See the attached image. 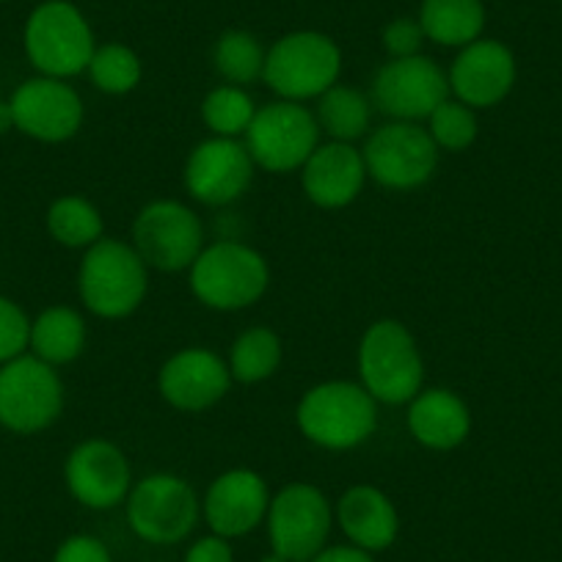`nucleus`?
I'll list each match as a JSON object with an SVG mask.
<instances>
[{
    "mask_svg": "<svg viewBox=\"0 0 562 562\" xmlns=\"http://www.w3.org/2000/svg\"><path fill=\"white\" fill-rule=\"evenodd\" d=\"M202 518V499L186 477L155 472L133 483L127 524L149 546H177L193 535Z\"/></svg>",
    "mask_w": 562,
    "mask_h": 562,
    "instance_id": "nucleus-7",
    "label": "nucleus"
},
{
    "mask_svg": "<svg viewBox=\"0 0 562 562\" xmlns=\"http://www.w3.org/2000/svg\"><path fill=\"white\" fill-rule=\"evenodd\" d=\"M47 232L64 248H91L105 237V221L94 202L78 193L58 196L47 207Z\"/></svg>",
    "mask_w": 562,
    "mask_h": 562,
    "instance_id": "nucleus-27",
    "label": "nucleus"
},
{
    "mask_svg": "<svg viewBox=\"0 0 562 562\" xmlns=\"http://www.w3.org/2000/svg\"><path fill=\"white\" fill-rule=\"evenodd\" d=\"M265 527L270 551L288 562H310L331 538V499L312 483H288L270 496Z\"/></svg>",
    "mask_w": 562,
    "mask_h": 562,
    "instance_id": "nucleus-11",
    "label": "nucleus"
},
{
    "mask_svg": "<svg viewBox=\"0 0 562 562\" xmlns=\"http://www.w3.org/2000/svg\"><path fill=\"white\" fill-rule=\"evenodd\" d=\"M281 359H284V345L281 337L268 326H251L243 334H237L229 348L232 381L237 383H265L279 372Z\"/></svg>",
    "mask_w": 562,
    "mask_h": 562,
    "instance_id": "nucleus-26",
    "label": "nucleus"
},
{
    "mask_svg": "<svg viewBox=\"0 0 562 562\" xmlns=\"http://www.w3.org/2000/svg\"><path fill=\"white\" fill-rule=\"evenodd\" d=\"M342 50L321 31H293L268 47L262 80L279 100L310 102L339 83Z\"/></svg>",
    "mask_w": 562,
    "mask_h": 562,
    "instance_id": "nucleus-5",
    "label": "nucleus"
},
{
    "mask_svg": "<svg viewBox=\"0 0 562 562\" xmlns=\"http://www.w3.org/2000/svg\"><path fill=\"white\" fill-rule=\"evenodd\" d=\"M419 25L425 40L441 47H467L485 31L483 0H422Z\"/></svg>",
    "mask_w": 562,
    "mask_h": 562,
    "instance_id": "nucleus-24",
    "label": "nucleus"
},
{
    "mask_svg": "<svg viewBox=\"0 0 562 562\" xmlns=\"http://www.w3.org/2000/svg\"><path fill=\"white\" fill-rule=\"evenodd\" d=\"M25 56L45 78L69 80L89 69L97 50L89 20L69 0H45L25 20Z\"/></svg>",
    "mask_w": 562,
    "mask_h": 562,
    "instance_id": "nucleus-6",
    "label": "nucleus"
},
{
    "mask_svg": "<svg viewBox=\"0 0 562 562\" xmlns=\"http://www.w3.org/2000/svg\"><path fill=\"white\" fill-rule=\"evenodd\" d=\"M257 164L248 155L243 138H210L199 140L191 149L182 169V186L188 196L207 207H226L246 196L254 182Z\"/></svg>",
    "mask_w": 562,
    "mask_h": 562,
    "instance_id": "nucleus-14",
    "label": "nucleus"
},
{
    "mask_svg": "<svg viewBox=\"0 0 562 562\" xmlns=\"http://www.w3.org/2000/svg\"><path fill=\"white\" fill-rule=\"evenodd\" d=\"M0 3H3V0H0Z\"/></svg>",
    "mask_w": 562,
    "mask_h": 562,
    "instance_id": "nucleus-39",
    "label": "nucleus"
},
{
    "mask_svg": "<svg viewBox=\"0 0 562 562\" xmlns=\"http://www.w3.org/2000/svg\"><path fill=\"white\" fill-rule=\"evenodd\" d=\"M89 328L83 315L72 306H47L40 312L36 321H31L29 350L50 367L72 364L83 356Z\"/></svg>",
    "mask_w": 562,
    "mask_h": 562,
    "instance_id": "nucleus-23",
    "label": "nucleus"
},
{
    "mask_svg": "<svg viewBox=\"0 0 562 562\" xmlns=\"http://www.w3.org/2000/svg\"><path fill=\"white\" fill-rule=\"evenodd\" d=\"M259 562H288V560H284V557L276 554V551H268V554H265Z\"/></svg>",
    "mask_w": 562,
    "mask_h": 562,
    "instance_id": "nucleus-38",
    "label": "nucleus"
},
{
    "mask_svg": "<svg viewBox=\"0 0 562 562\" xmlns=\"http://www.w3.org/2000/svg\"><path fill=\"white\" fill-rule=\"evenodd\" d=\"M270 488L254 469H229L207 485L202 496V518L210 532L226 540L246 538L265 524Z\"/></svg>",
    "mask_w": 562,
    "mask_h": 562,
    "instance_id": "nucleus-18",
    "label": "nucleus"
},
{
    "mask_svg": "<svg viewBox=\"0 0 562 562\" xmlns=\"http://www.w3.org/2000/svg\"><path fill=\"white\" fill-rule=\"evenodd\" d=\"M425 31H422L419 20L414 18H397L392 23L383 25L381 45L389 58H408L419 56L422 45H425Z\"/></svg>",
    "mask_w": 562,
    "mask_h": 562,
    "instance_id": "nucleus-33",
    "label": "nucleus"
},
{
    "mask_svg": "<svg viewBox=\"0 0 562 562\" xmlns=\"http://www.w3.org/2000/svg\"><path fill=\"white\" fill-rule=\"evenodd\" d=\"M64 411V383L56 367L34 353L0 364V428L34 436L56 425Z\"/></svg>",
    "mask_w": 562,
    "mask_h": 562,
    "instance_id": "nucleus-9",
    "label": "nucleus"
},
{
    "mask_svg": "<svg viewBox=\"0 0 562 562\" xmlns=\"http://www.w3.org/2000/svg\"><path fill=\"white\" fill-rule=\"evenodd\" d=\"M53 562H113L111 549L94 535H69L53 554Z\"/></svg>",
    "mask_w": 562,
    "mask_h": 562,
    "instance_id": "nucleus-34",
    "label": "nucleus"
},
{
    "mask_svg": "<svg viewBox=\"0 0 562 562\" xmlns=\"http://www.w3.org/2000/svg\"><path fill=\"white\" fill-rule=\"evenodd\" d=\"M310 562H375V554H370V551L359 549L353 543H339L317 551Z\"/></svg>",
    "mask_w": 562,
    "mask_h": 562,
    "instance_id": "nucleus-36",
    "label": "nucleus"
},
{
    "mask_svg": "<svg viewBox=\"0 0 562 562\" xmlns=\"http://www.w3.org/2000/svg\"><path fill=\"white\" fill-rule=\"evenodd\" d=\"M516 78L518 67L510 47L496 40H483V36L461 47L447 72L450 94L474 111H485L507 100Z\"/></svg>",
    "mask_w": 562,
    "mask_h": 562,
    "instance_id": "nucleus-19",
    "label": "nucleus"
},
{
    "mask_svg": "<svg viewBox=\"0 0 562 562\" xmlns=\"http://www.w3.org/2000/svg\"><path fill=\"white\" fill-rule=\"evenodd\" d=\"M405 422L416 445L434 452L458 450L472 434V411L467 400L447 386L422 389L408 403Z\"/></svg>",
    "mask_w": 562,
    "mask_h": 562,
    "instance_id": "nucleus-22",
    "label": "nucleus"
},
{
    "mask_svg": "<svg viewBox=\"0 0 562 562\" xmlns=\"http://www.w3.org/2000/svg\"><path fill=\"white\" fill-rule=\"evenodd\" d=\"M14 130V113H12V102L0 100V135H7Z\"/></svg>",
    "mask_w": 562,
    "mask_h": 562,
    "instance_id": "nucleus-37",
    "label": "nucleus"
},
{
    "mask_svg": "<svg viewBox=\"0 0 562 562\" xmlns=\"http://www.w3.org/2000/svg\"><path fill=\"white\" fill-rule=\"evenodd\" d=\"M295 425L310 445L348 452L375 436L378 403L361 383L323 381L299 400Z\"/></svg>",
    "mask_w": 562,
    "mask_h": 562,
    "instance_id": "nucleus-1",
    "label": "nucleus"
},
{
    "mask_svg": "<svg viewBox=\"0 0 562 562\" xmlns=\"http://www.w3.org/2000/svg\"><path fill=\"white\" fill-rule=\"evenodd\" d=\"M182 562H235V549H232V540L210 532L188 546Z\"/></svg>",
    "mask_w": 562,
    "mask_h": 562,
    "instance_id": "nucleus-35",
    "label": "nucleus"
},
{
    "mask_svg": "<svg viewBox=\"0 0 562 562\" xmlns=\"http://www.w3.org/2000/svg\"><path fill=\"white\" fill-rule=\"evenodd\" d=\"M268 50L254 34L240 29L224 31L213 47V64L221 78L232 86H251L262 80Z\"/></svg>",
    "mask_w": 562,
    "mask_h": 562,
    "instance_id": "nucleus-28",
    "label": "nucleus"
},
{
    "mask_svg": "<svg viewBox=\"0 0 562 562\" xmlns=\"http://www.w3.org/2000/svg\"><path fill=\"white\" fill-rule=\"evenodd\" d=\"M133 248L149 270H191L204 248V226L188 204L177 199H155L135 215Z\"/></svg>",
    "mask_w": 562,
    "mask_h": 562,
    "instance_id": "nucleus-12",
    "label": "nucleus"
},
{
    "mask_svg": "<svg viewBox=\"0 0 562 562\" xmlns=\"http://www.w3.org/2000/svg\"><path fill=\"white\" fill-rule=\"evenodd\" d=\"M64 483L78 505L89 510H113L127 502L133 491V467L113 441L86 439L67 456Z\"/></svg>",
    "mask_w": 562,
    "mask_h": 562,
    "instance_id": "nucleus-16",
    "label": "nucleus"
},
{
    "mask_svg": "<svg viewBox=\"0 0 562 562\" xmlns=\"http://www.w3.org/2000/svg\"><path fill=\"white\" fill-rule=\"evenodd\" d=\"M334 524L345 532L348 543L378 554L392 549L400 535V513L392 496L378 485H350L334 507Z\"/></svg>",
    "mask_w": 562,
    "mask_h": 562,
    "instance_id": "nucleus-21",
    "label": "nucleus"
},
{
    "mask_svg": "<svg viewBox=\"0 0 562 562\" xmlns=\"http://www.w3.org/2000/svg\"><path fill=\"white\" fill-rule=\"evenodd\" d=\"M86 72H89V80L97 91L111 97L130 94V91L138 89L140 78H144L138 53L127 45H119V42L97 47Z\"/></svg>",
    "mask_w": 562,
    "mask_h": 562,
    "instance_id": "nucleus-30",
    "label": "nucleus"
},
{
    "mask_svg": "<svg viewBox=\"0 0 562 562\" xmlns=\"http://www.w3.org/2000/svg\"><path fill=\"white\" fill-rule=\"evenodd\" d=\"M149 268L133 243L102 237L86 248L78 270V295L91 315L124 321L147 301Z\"/></svg>",
    "mask_w": 562,
    "mask_h": 562,
    "instance_id": "nucleus-2",
    "label": "nucleus"
},
{
    "mask_svg": "<svg viewBox=\"0 0 562 562\" xmlns=\"http://www.w3.org/2000/svg\"><path fill=\"white\" fill-rule=\"evenodd\" d=\"M315 119L321 124V133L328 135V140L356 144L359 138L370 135L372 100L353 86L337 83L326 94L317 97Z\"/></svg>",
    "mask_w": 562,
    "mask_h": 562,
    "instance_id": "nucleus-25",
    "label": "nucleus"
},
{
    "mask_svg": "<svg viewBox=\"0 0 562 562\" xmlns=\"http://www.w3.org/2000/svg\"><path fill=\"white\" fill-rule=\"evenodd\" d=\"M31 321L23 306L14 304L12 299L0 295V364L18 359L29 350Z\"/></svg>",
    "mask_w": 562,
    "mask_h": 562,
    "instance_id": "nucleus-32",
    "label": "nucleus"
},
{
    "mask_svg": "<svg viewBox=\"0 0 562 562\" xmlns=\"http://www.w3.org/2000/svg\"><path fill=\"white\" fill-rule=\"evenodd\" d=\"M450 97L447 72L428 56L389 58L372 78V105L389 122H425Z\"/></svg>",
    "mask_w": 562,
    "mask_h": 562,
    "instance_id": "nucleus-13",
    "label": "nucleus"
},
{
    "mask_svg": "<svg viewBox=\"0 0 562 562\" xmlns=\"http://www.w3.org/2000/svg\"><path fill=\"white\" fill-rule=\"evenodd\" d=\"M9 102H12L14 130L42 144H64L83 127V100L67 80L36 75L20 83Z\"/></svg>",
    "mask_w": 562,
    "mask_h": 562,
    "instance_id": "nucleus-15",
    "label": "nucleus"
},
{
    "mask_svg": "<svg viewBox=\"0 0 562 562\" xmlns=\"http://www.w3.org/2000/svg\"><path fill=\"white\" fill-rule=\"evenodd\" d=\"M321 124L304 102L276 100L257 111L251 127L243 135L257 169L268 175L301 171L310 155L321 147Z\"/></svg>",
    "mask_w": 562,
    "mask_h": 562,
    "instance_id": "nucleus-8",
    "label": "nucleus"
},
{
    "mask_svg": "<svg viewBox=\"0 0 562 562\" xmlns=\"http://www.w3.org/2000/svg\"><path fill=\"white\" fill-rule=\"evenodd\" d=\"M425 130L430 133L439 153H467L480 135L477 111L450 94L425 119Z\"/></svg>",
    "mask_w": 562,
    "mask_h": 562,
    "instance_id": "nucleus-31",
    "label": "nucleus"
},
{
    "mask_svg": "<svg viewBox=\"0 0 562 562\" xmlns=\"http://www.w3.org/2000/svg\"><path fill=\"white\" fill-rule=\"evenodd\" d=\"M359 383L383 405H408L425 383V359L414 334L400 321L383 317L361 334Z\"/></svg>",
    "mask_w": 562,
    "mask_h": 562,
    "instance_id": "nucleus-4",
    "label": "nucleus"
},
{
    "mask_svg": "<svg viewBox=\"0 0 562 562\" xmlns=\"http://www.w3.org/2000/svg\"><path fill=\"white\" fill-rule=\"evenodd\" d=\"M367 175L386 191H416L428 186L439 169V147L425 124L386 122L367 135L364 147Z\"/></svg>",
    "mask_w": 562,
    "mask_h": 562,
    "instance_id": "nucleus-10",
    "label": "nucleus"
},
{
    "mask_svg": "<svg viewBox=\"0 0 562 562\" xmlns=\"http://www.w3.org/2000/svg\"><path fill=\"white\" fill-rule=\"evenodd\" d=\"M232 383L235 381H232L226 359L202 345L177 350L158 372L160 397L182 414L210 411L229 394Z\"/></svg>",
    "mask_w": 562,
    "mask_h": 562,
    "instance_id": "nucleus-17",
    "label": "nucleus"
},
{
    "mask_svg": "<svg viewBox=\"0 0 562 562\" xmlns=\"http://www.w3.org/2000/svg\"><path fill=\"white\" fill-rule=\"evenodd\" d=\"M257 102L243 86H215L202 100V122L210 135L218 138H243L257 116Z\"/></svg>",
    "mask_w": 562,
    "mask_h": 562,
    "instance_id": "nucleus-29",
    "label": "nucleus"
},
{
    "mask_svg": "<svg viewBox=\"0 0 562 562\" xmlns=\"http://www.w3.org/2000/svg\"><path fill=\"white\" fill-rule=\"evenodd\" d=\"M191 293L213 312H240L259 304L270 288V265L262 251L240 240H215L202 248L188 270Z\"/></svg>",
    "mask_w": 562,
    "mask_h": 562,
    "instance_id": "nucleus-3",
    "label": "nucleus"
},
{
    "mask_svg": "<svg viewBox=\"0 0 562 562\" xmlns=\"http://www.w3.org/2000/svg\"><path fill=\"white\" fill-rule=\"evenodd\" d=\"M367 164L364 155L345 140H321L301 169V186L306 199L321 210H342L353 204L364 191Z\"/></svg>",
    "mask_w": 562,
    "mask_h": 562,
    "instance_id": "nucleus-20",
    "label": "nucleus"
}]
</instances>
